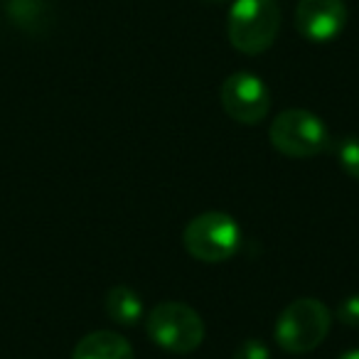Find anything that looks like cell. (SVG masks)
I'll use <instances>...</instances> for the list:
<instances>
[{
    "label": "cell",
    "instance_id": "277c9868",
    "mask_svg": "<svg viewBox=\"0 0 359 359\" xmlns=\"http://www.w3.org/2000/svg\"><path fill=\"white\" fill-rule=\"evenodd\" d=\"M182 246L202 264H224L239 251L241 229L234 217L224 212H205L185 226Z\"/></svg>",
    "mask_w": 359,
    "mask_h": 359
},
{
    "label": "cell",
    "instance_id": "3957f363",
    "mask_svg": "<svg viewBox=\"0 0 359 359\" xmlns=\"http://www.w3.org/2000/svg\"><path fill=\"white\" fill-rule=\"evenodd\" d=\"M145 330L160 349L175 354L195 352L205 342V323L200 313L177 300H165L155 305L145 318Z\"/></svg>",
    "mask_w": 359,
    "mask_h": 359
},
{
    "label": "cell",
    "instance_id": "4fadbf2b",
    "mask_svg": "<svg viewBox=\"0 0 359 359\" xmlns=\"http://www.w3.org/2000/svg\"><path fill=\"white\" fill-rule=\"evenodd\" d=\"M234 359H271V352L261 339H246L236 347Z\"/></svg>",
    "mask_w": 359,
    "mask_h": 359
},
{
    "label": "cell",
    "instance_id": "9c48e42d",
    "mask_svg": "<svg viewBox=\"0 0 359 359\" xmlns=\"http://www.w3.org/2000/svg\"><path fill=\"white\" fill-rule=\"evenodd\" d=\"M104 308H106V315H109L116 325H121V327H135V325L143 320V313H145L140 295L135 293L133 288H128V285H114V288L106 293Z\"/></svg>",
    "mask_w": 359,
    "mask_h": 359
},
{
    "label": "cell",
    "instance_id": "7a4b0ae2",
    "mask_svg": "<svg viewBox=\"0 0 359 359\" xmlns=\"http://www.w3.org/2000/svg\"><path fill=\"white\" fill-rule=\"evenodd\" d=\"M332 313L318 298H298L283 308L276 323V342L290 354L313 352L327 337Z\"/></svg>",
    "mask_w": 359,
    "mask_h": 359
},
{
    "label": "cell",
    "instance_id": "ba28073f",
    "mask_svg": "<svg viewBox=\"0 0 359 359\" xmlns=\"http://www.w3.org/2000/svg\"><path fill=\"white\" fill-rule=\"evenodd\" d=\"M72 359H135V354L123 334L96 330L76 342Z\"/></svg>",
    "mask_w": 359,
    "mask_h": 359
},
{
    "label": "cell",
    "instance_id": "6da1fadb",
    "mask_svg": "<svg viewBox=\"0 0 359 359\" xmlns=\"http://www.w3.org/2000/svg\"><path fill=\"white\" fill-rule=\"evenodd\" d=\"M280 30V8L276 0H236L226 20V35L234 50L261 55L276 42Z\"/></svg>",
    "mask_w": 359,
    "mask_h": 359
},
{
    "label": "cell",
    "instance_id": "8992f818",
    "mask_svg": "<svg viewBox=\"0 0 359 359\" xmlns=\"http://www.w3.org/2000/svg\"><path fill=\"white\" fill-rule=\"evenodd\" d=\"M219 99L224 114L241 126L261 123L271 109L269 86L251 72H234L231 76H226L222 84Z\"/></svg>",
    "mask_w": 359,
    "mask_h": 359
},
{
    "label": "cell",
    "instance_id": "5b68a950",
    "mask_svg": "<svg viewBox=\"0 0 359 359\" xmlns=\"http://www.w3.org/2000/svg\"><path fill=\"white\" fill-rule=\"evenodd\" d=\"M271 145L288 158H313L327 150L330 133L320 116L308 109H285L273 118L269 130Z\"/></svg>",
    "mask_w": 359,
    "mask_h": 359
},
{
    "label": "cell",
    "instance_id": "5bb4252c",
    "mask_svg": "<svg viewBox=\"0 0 359 359\" xmlns=\"http://www.w3.org/2000/svg\"><path fill=\"white\" fill-rule=\"evenodd\" d=\"M339 359H359V349H349V352H344Z\"/></svg>",
    "mask_w": 359,
    "mask_h": 359
},
{
    "label": "cell",
    "instance_id": "9a60e30c",
    "mask_svg": "<svg viewBox=\"0 0 359 359\" xmlns=\"http://www.w3.org/2000/svg\"><path fill=\"white\" fill-rule=\"evenodd\" d=\"M212 3H222V0H212Z\"/></svg>",
    "mask_w": 359,
    "mask_h": 359
},
{
    "label": "cell",
    "instance_id": "52a82bcc",
    "mask_svg": "<svg viewBox=\"0 0 359 359\" xmlns=\"http://www.w3.org/2000/svg\"><path fill=\"white\" fill-rule=\"evenodd\" d=\"M347 25L344 0H300L295 8V30L310 42H330Z\"/></svg>",
    "mask_w": 359,
    "mask_h": 359
},
{
    "label": "cell",
    "instance_id": "7c38bea8",
    "mask_svg": "<svg viewBox=\"0 0 359 359\" xmlns=\"http://www.w3.org/2000/svg\"><path fill=\"white\" fill-rule=\"evenodd\" d=\"M337 318L339 323H344L347 327H359V293L344 298L337 305Z\"/></svg>",
    "mask_w": 359,
    "mask_h": 359
},
{
    "label": "cell",
    "instance_id": "30bf717a",
    "mask_svg": "<svg viewBox=\"0 0 359 359\" xmlns=\"http://www.w3.org/2000/svg\"><path fill=\"white\" fill-rule=\"evenodd\" d=\"M8 18L27 32H37L47 22V6L42 0H11Z\"/></svg>",
    "mask_w": 359,
    "mask_h": 359
},
{
    "label": "cell",
    "instance_id": "8fae6325",
    "mask_svg": "<svg viewBox=\"0 0 359 359\" xmlns=\"http://www.w3.org/2000/svg\"><path fill=\"white\" fill-rule=\"evenodd\" d=\"M337 153V160H339V168L349 175V177L359 180V138H344L337 143L334 148Z\"/></svg>",
    "mask_w": 359,
    "mask_h": 359
}]
</instances>
